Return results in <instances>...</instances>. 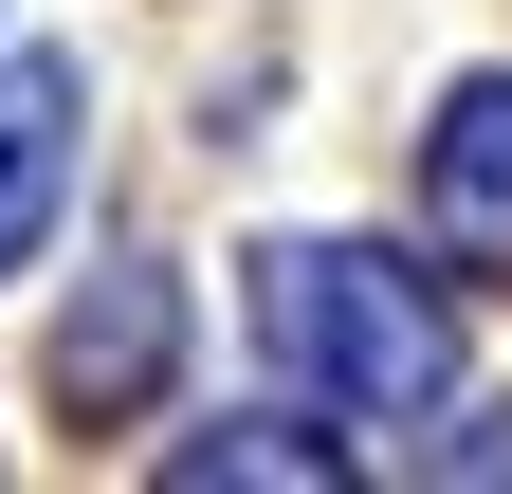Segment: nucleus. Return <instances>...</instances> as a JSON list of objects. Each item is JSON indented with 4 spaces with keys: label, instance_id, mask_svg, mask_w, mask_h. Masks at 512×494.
<instances>
[{
    "label": "nucleus",
    "instance_id": "obj_1",
    "mask_svg": "<svg viewBox=\"0 0 512 494\" xmlns=\"http://www.w3.org/2000/svg\"><path fill=\"white\" fill-rule=\"evenodd\" d=\"M256 348L330 421H421L458 385V312H439L403 257H348V238H275V257H256Z\"/></svg>",
    "mask_w": 512,
    "mask_h": 494
},
{
    "label": "nucleus",
    "instance_id": "obj_2",
    "mask_svg": "<svg viewBox=\"0 0 512 494\" xmlns=\"http://www.w3.org/2000/svg\"><path fill=\"white\" fill-rule=\"evenodd\" d=\"M421 220L458 257H512V74H458L421 129Z\"/></svg>",
    "mask_w": 512,
    "mask_h": 494
},
{
    "label": "nucleus",
    "instance_id": "obj_3",
    "mask_svg": "<svg viewBox=\"0 0 512 494\" xmlns=\"http://www.w3.org/2000/svg\"><path fill=\"white\" fill-rule=\"evenodd\" d=\"M55 202H74V74L55 55H0V275L55 238Z\"/></svg>",
    "mask_w": 512,
    "mask_h": 494
},
{
    "label": "nucleus",
    "instance_id": "obj_4",
    "mask_svg": "<svg viewBox=\"0 0 512 494\" xmlns=\"http://www.w3.org/2000/svg\"><path fill=\"white\" fill-rule=\"evenodd\" d=\"M165 348H183V293H165V275H110L92 312L55 330V403H92V421H128V403L165 385Z\"/></svg>",
    "mask_w": 512,
    "mask_h": 494
},
{
    "label": "nucleus",
    "instance_id": "obj_5",
    "mask_svg": "<svg viewBox=\"0 0 512 494\" xmlns=\"http://www.w3.org/2000/svg\"><path fill=\"white\" fill-rule=\"evenodd\" d=\"M458 476H512V421H494V440H458Z\"/></svg>",
    "mask_w": 512,
    "mask_h": 494
}]
</instances>
